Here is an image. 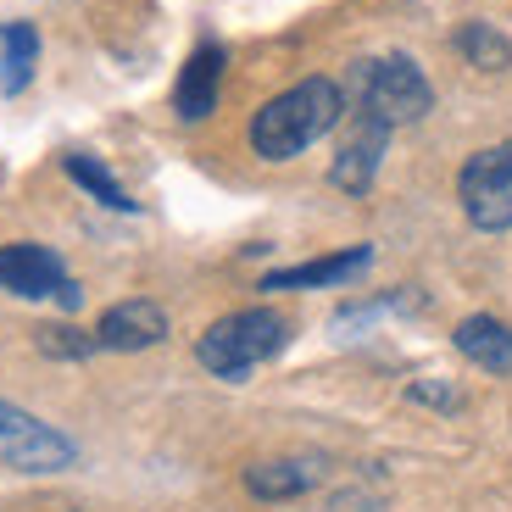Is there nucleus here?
<instances>
[{"mask_svg": "<svg viewBox=\"0 0 512 512\" xmlns=\"http://www.w3.org/2000/svg\"><path fill=\"white\" fill-rule=\"evenodd\" d=\"M368 262H373V245H351V251L312 256V262H295V268H273L268 279H262V290H318V284H346V279H357Z\"/></svg>", "mask_w": 512, "mask_h": 512, "instance_id": "obj_10", "label": "nucleus"}, {"mask_svg": "<svg viewBox=\"0 0 512 512\" xmlns=\"http://www.w3.org/2000/svg\"><path fill=\"white\" fill-rule=\"evenodd\" d=\"M34 346L45 351V357H62V362H78V357H90V351H101L95 334L73 329V323H45V329L34 334Z\"/></svg>", "mask_w": 512, "mask_h": 512, "instance_id": "obj_16", "label": "nucleus"}, {"mask_svg": "<svg viewBox=\"0 0 512 512\" xmlns=\"http://www.w3.org/2000/svg\"><path fill=\"white\" fill-rule=\"evenodd\" d=\"M0 462L17 468V474H62V468L78 462V446L62 429L39 423L34 412L0 401Z\"/></svg>", "mask_w": 512, "mask_h": 512, "instance_id": "obj_5", "label": "nucleus"}, {"mask_svg": "<svg viewBox=\"0 0 512 512\" xmlns=\"http://www.w3.org/2000/svg\"><path fill=\"white\" fill-rule=\"evenodd\" d=\"M0 290L23 295V301H62L67 312L78 307V284L67 279L62 256L34 245V240L0 245Z\"/></svg>", "mask_w": 512, "mask_h": 512, "instance_id": "obj_6", "label": "nucleus"}, {"mask_svg": "<svg viewBox=\"0 0 512 512\" xmlns=\"http://www.w3.org/2000/svg\"><path fill=\"white\" fill-rule=\"evenodd\" d=\"M223 67H229V56H223L218 39H201V45L190 51V62H184L179 84H173V112H179L184 123H201V117L218 112Z\"/></svg>", "mask_w": 512, "mask_h": 512, "instance_id": "obj_7", "label": "nucleus"}, {"mask_svg": "<svg viewBox=\"0 0 512 512\" xmlns=\"http://www.w3.org/2000/svg\"><path fill=\"white\" fill-rule=\"evenodd\" d=\"M384 145H390V128H384V123H368V117H357V128L346 134V145H340V151H334V162H329L334 190L368 195V190H373V173H379Z\"/></svg>", "mask_w": 512, "mask_h": 512, "instance_id": "obj_9", "label": "nucleus"}, {"mask_svg": "<svg viewBox=\"0 0 512 512\" xmlns=\"http://www.w3.org/2000/svg\"><path fill=\"white\" fill-rule=\"evenodd\" d=\"M351 101H357V117L384 128H401V123H418L429 117L435 106V90L412 56L390 51V56H368V62L351 67Z\"/></svg>", "mask_w": 512, "mask_h": 512, "instance_id": "obj_3", "label": "nucleus"}, {"mask_svg": "<svg viewBox=\"0 0 512 512\" xmlns=\"http://www.w3.org/2000/svg\"><path fill=\"white\" fill-rule=\"evenodd\" d=\"M457 51L468 56L474 67H485V73H501V67L512 62L507 34H496L490 23H462V28H457Z\"/></svg>", "mask_w": 512, "mask_h": 512, "instance_id": "obj_15", "label": "nucleus"}, {"mask_svg": "<svg viewBox=\"0 0 512 512\" xmlns=\"http://www.w3.org/2000/svg\"><path fill=\"white\" fill-rule=\"evenodd\" d=\"M167 340V312L156 301H117L95 323V346L101 351H151Z\"/></svg>", "mask_w": 512, "mask_h": 512, "instance_id": "obj_8", "label": "nucleus"}, {"mask_svg": "<svg viewBox=\"0 0 512 512\" xmlns=\"http://www.w3.org/2000/svg\"><path fill=\"white\" fill-rule=\"evenodd\" d=\"M34 62H39L34 23H6V28H0V90L23 95L28 78H34Z\"/></svg>", "mask_w": 512, "mask_h": 512, "instance_id": "obj_13", "label": "nucleus"}, {"mask_svg": "<svg viewBox=\"0 0 512 512\" xmlns=\"http://www.w3.org/2000/svg\"><path fill=\"white\" fill-rule=\"evenodd\" d=\"M67 179L84 184V190H90L101 206H112V212H140V201H134V195H128L123 184H117L112 173L95 162V156H78V151H73V156H67Z\"/></svg>", "mask_w": 512, "mask_h": 512, "instance_id": "obj_14", "label": "nucleus"}, {"mask_svg": "<svg viewBox=\"0 0 512 512\" xmlns=\"http://www.w3.org/2000/svg\"><path fill=\"white\" fill-rule=\"evenodd\" d=\"M407 396H412V401H429V407H462L457 390H451V384H435V379H418Z\"/></svg>", "mask_w": 512, "mask_h": 512, "instance_id": "obj_17", "label": "nucleus"}, {"mask_svg": "<svg viewBox=\"0 0 512 512\" xmlns=\"http://www.w3.org/2000/svg\"><path fill=\"white\" fill-rule=\"evenodd\" d=\"M340 117H346V90L334 78H301L251 117V151L262 162H290L318 145Z\"/></svg>", "mask_w": 512, "mask_h": 512, "instance_id": "obj_1", "label": "nucleus"}, {"mask_svg": "<svg viewBox=\"0 0 512 512\" xmlns=\"http://www.w3.org/2000/svg\"><path fill=\"white\" fill-rule=\"evenodd\" d=\"M323 485V462L318 457H279V462H251L245 468V490L262 501H290Z\"/></svg>", "mask_w": 512, "mask_h": 512, "instance_id": "obj_11", "label": "nucleus"}, {"mask_svg": "<svg viewBox=\"0 0 512 512\" xmlns=\"http://www.w3.org/2000/svg\"><path fill=\"white\" fill-rule=\"evenodd\" d=\"M457 201L474 229H485V234L512 229V145H490V151H474L462 162Z\"/></svg>", "mask_w": 512, "mask_h": 512, "instance_id": "obj_4", "label": "nucleus"}, {"mask_svg": "<svg viewBox=\"0 0 512 512\" xmlns=\"http://www.w3.org/2000/svg\"><path fill=\"white\" fill-rule=\"evenodd\" d=\"M284 346H290V323H284V312L240 307V312H223V318L195 340V362H201L206 373H218V379L240 384L245 373L262 368V362H273Z\"/></svg>", "mask_w": 512, "mask_h": 512, "instance_id": "obj_2", "label": "nucleus"}, {"mask_svg": "<svg viewBox=\"0 0 512 512\" xmlns=\"http://www.w3.org/2000/svg\"><path fill=\"white\" fill-rule=\"evenodd\" d=\"M329 512H384V507L368 496V490H340V496L329 501Z\"/></svg>", "mask_w": 512, "mask_h": 512, "instance_id": "obj_18", "label": "nucleus"}, {"mask_svg": "<svg viewBox=\"0 0 512 512\" xmlns=\"http://www.w3.org/2000/svg\"><path fill=\"white\" fill-rule=\"evenodd\" d=\"M457 351L474 368H485V373H512V329L501 318H490V312H474V318H462L457 323Z\"/></svg>", "mask_w": 512, "mask_h": 512, "instance_id": "obj_12", "label": "nucleus"}]
</instances>
